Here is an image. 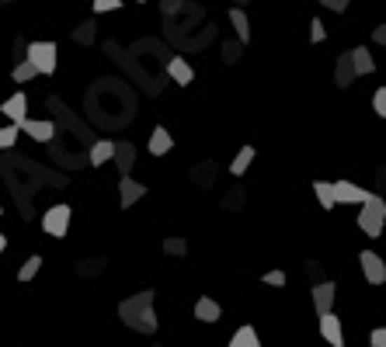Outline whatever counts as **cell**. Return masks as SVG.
Segmentation results:
<instances>
[{
    "instance_id": "cell-16",
    "label": "cell",
    "mask_w": 386,
    "mask_h": 347,
    "mask_svg": "<svg viewBox=\"0 0 386 347\" xmlns=\"http://www.w3.org/2000/svg\"><path fill=\"white\" fill-rule=\"evenodd\" d=\"M115 167L122 171V177L132 171V164H136V150H132V143H115Z\"/></svg>"
},
{
    "instance_id": "cell-27",
    "label": "cell",
    "mask_w": 386,
    "mask_h": 347,
    "mask_svg": "<svg viewBox=\"0 0 386 347\" xmlns=\"http://www.w3.org/2000/svg\"><path fill=\"white\" fill-rule=\"evenodd\" d=\"M101 267H104V260H81V264H77V271H81L84 278H95Z\"/></svg>"
},
{
    "instance_id": "cell-40",
    "label": "cell",
    "mask_w": 386,
    "mask_h": 347,
    "mask_svg": "<svg viewBox=\"0 0 386 347\" xmlns=\"http://www.w3.org/2000/svg\"><path fill=\"white\" fill-rule=\"evenodd\" d=\"M310 278H313V285H317V281H320V267H317V264H313V260H310Z\"/></svg>"
},
{
    "instance_id": "cell-30",
    "label": "cell",
    "mask_w": 386,
    "mask_h": 347,
    "mask_svg": "<svg viewBox=\"0 0 386 347\" xmlns=\"http://www.w3.org/2000/svg\"><path fill=\"white\" fill-rule=\"evenodd\" d=\"M261 281H265V285L282 288V285H286V271H268V274H261Z\"/></svg>"
},
{
    "instance_id": "cell-9",
    "label": "cell",
    "mask_w": 386,
    "mask_h": 347,
    "mask_svg": "<svg viewBox=\"0 0 386 347\" xmlns=\"http://www.w3.org/2000/svg\"><path fill=\"white\" fill-rule=\"evenodd\" d=\"M18 129H21L25 136H32L35 143H49V139L56 136V125H53V122H42V118H25Z\"/></svg>"
},
{
    "instance_id": "cell-25",
    "label": "cell",
    "mask_w": 386,
    "mask_h": 347,
    "mask_svg": "<svg viewBox=\"0 0 386 347\" xmlns=\"http://www.w3.org/2000/svg\"><path fill=\"white\" fill-rule=\"evenodd\" d=\"M18 136H21V129H18L14 122H11V125H4V129H0V150H11V146L18 143Z\"/></svg>"
},
{
    "instance_id": "cell-41",
    "label": "cell",
    "mask_w": 386,
    "mask_h": 347,
    "mask_svg": "<svg viewBox=\"0 0 386 347\" xmlns=\"http://www.w3.org/2000/svg\"><path fill=\"white\" fill-rule=\"evenodd\" d=\"M4 250H7V236L0 233V254H4Z\"/></svg>"
},
{
    "instance_id": "cell-35",
    "label": "cell",
    "mask_w": 386,
    "mask_h": 347,
    "mask_svg": "<svg viewBox=\"0 0 386 347\" xmlns=\"http://www.w3.org/2000/svg\"><path fill=\"white\" fill-rule=\"evenodd\" d=\"M195 180H198V184H202V187H205V184H209V180H212V164H205V167H202V171L198 174H192Z\"/></svg>"
},
{
    "instance_id": "cell-22",
    "label": "cell",
    "mask_w": 386,
    "mask_h": 347,
    "mask_svg": "<svg viewBox=\"0 0 386 347\" xmlns=\"http://www.w3.org/2000/svg\"><path fill=\"white\" fill-rule=\"evenodd\" d=\"M251 164H254V146H244V150L237 153V160L230 164V174H233V177H240V174H247Z\"/></svg>"
},
{
    "instance_id": "cell-33",
    "label": "cell",
    "mask_w": 386,
    "mask_h": 347,
    "mask_svg": "<svg viewBox=\"0 0 386 347\" xmlns=\"http://www.w3.org/2000/svg\"><path fill=\"white\" fill-rule=\"evenodd\" d=\"M74 38H77V42H91V38H95V24H84V28H77V31H74Z\"/></svg>"
},
{
    "instance_id": "cell-8",
    "label": "cell",
    "mask_w": 386,
    "mask_h": 347,
    "mask_svg": "<svg viewBox=\"0 0 386 347\" xmlns=\"http://www.w3.org/2000/svg\"><path fill=\"white\" fill-rule=\"evenodd\" d=\"M0 111H4L14 125H21V122L28 118V94H21V90H18V94H11V97L0 104Z\"/></svg>"
},
{
    "instance_id": "cell-24",
    "label": "cell",
    "mask_w": 386,
    "mask_h": 347,
    "mask_svg": "<svg viewBox=\"0 0 386 347\" xmlns=\"http://www.w3.org/2000/svg\"><path fill=\"white\" fill-rule=\"evenodd\" d=\"M39 271H42V257H39V254H32V257L18 267V281H32Z\"/></svg>"
},
{
    "instance_id": "cell-21",
    "label": "cell",
    "mask_w": 386,
    "mask_h": 347,
    "mask_svg": "<svg viewBox=\"0 0 386 347\" xmlns=\"http://www.w3.org/2000/svg\"><path fill=\"white\" fill-rule=\"evenodd\" d=\"M226 347H261V337H258L254 327H240V330L230 337V344Z\"/></svg>"
},
{
    "instance_id": "cell-4",
    "label": "cell",
    "mask_w": 386,
    "mask_h": 347,
    "mask_svg": "<svg viewBox=\"0 0 386 347\" xmlns=\"http://www.w3.org/2000/svg\"><path fill=\"white\" fill-rule=\"evenodd\" d=\"M70 215H74V208L70 205H53V208H46V215H42V229L49 233V236H67L70 233Z\"/></svg>"
},
{
    "instance_id": "cell-28",
    "label": "cell",
    "mask_w": 386,
    "mask_h": 347,
    "mask_svg": "<svg viewBox=\"0 0 386 347\" xmlns=\"http://www.w3.org/2000/svg\"><path fill=\"white\" fill-rule=\"evenodd\" d=\"M373 108H376L380 118H386V87H380V90L373 94Z\"/></svg>"
},
{
    "instance_id": "cell-12",
    "label": "cell",
    "mask_w": 386,
    "mask_h": 347,
    "mask_svg": "<svg viewBox=\"0 0 386 347\" xmlns=\"http://www.w3.org/2000/svg\"><path fill=\"white\" fill-rule=\"evenodd\" d=\"M334 80H338V87H352V80H359V77H355V66H352V49L338 56V63H334Z\"/></svg>"
},
{
    "instance_id": "cell-39",
    "label": "cell",
    "mask_w": 386,
    "mask_h": 347,
    "mask_svg": "<svg viewBox=\"0 0 386 347\" xmlns=\"http://www.w3.org/2000/svg\"><path fill=\"white\" fill-rule=\"evenodd\" d=\"M223 52H226V59H230V63L237 59V45H223Z\"/></svg>"
},
{
    "instance_id": "cell-42",
    "label": "cell",
    "mask_w": 386,
    "mask_h": 347,
    "mask_svg": "<svg viewBox=\"0 0 386 347\" xmlns=\"http://www.w3.org/2000/svg\"><path fill=\"white\" fill-rule=\"evenodd\" d=\"M0 215H4V205H0Z\"/></svg>"
},
{
    "instance_id": "cell-18",
    "label": "cell",
    "mask_w": 386,
    "mask_h": 347,
    "mask_svg": "<svg viewBox=\"0 0 386 347\" xmlns=\"http://www.w3.org/2000/svg\"><path fill=\"white\" fill-rule=\"evenodd\" d=\"M167 73H171V80H174L178 87H188V84H192V66H188L181 56H174V59L167 63Z\"/></svg>"
},
{
    "instance_id": "cell-11",
    "label": "cell",
    "mask_w": 386,
    "mask_h": 347,
    "mask_svg": "<svg viewBox=\"0 0 386 347\" xmlns=\"http://www.w3.org/2000/svg\"><path fill=\"white\" fill-rule=\"evenodd\" d=\"M334 295H338V285L334 281H317L313 285V309L317 313H331L334 309Z\"/></svg>"
},
{
    "instance_id": "cell-13",
    "label": "cell",
    "mask_w": 386,
    "mask_h": 347,
    "mask_svg": "<svg viewBox=\"0 0 386 347\" xmlns=\"http://www.w3.org/2000/svg\"><path fill=\"white\" fill-rule=\"evenodd\" d=\"M219 316H223V309H219V302H216V299L202 295V299L195 302V320H198V323H216Z\"/></svg>"
},
{
    "instance_id": "cell-20",
    "label": "cell",
    "mask_w": 386,
    "mask_h": 347,
    "mask_svg": "<svg viewBox=\"0 0 386 347\" xmlns=\"http://www.w3.org/2000/svg\"><path fill=\"white\" fill-rule=\"evenodd\" d=\"M313 194H317V201H320V208H334L338 201H334V184L331 180H313Z\"/></svg>"
},
{
    "instance_id": "cell-15",
    "label": "cell",
    "mask_w": 386,
    "mask_h": 347,
    "mask_svg": "<svg viewBox=\"0 0 386 347\" xmlns=\"http://www.w3.org/2000/svg\"><path fill=\"white\" fill-rule=\"evenodd\" d=\"M171 146H174V136H171L164 125H157V129L150 132V153H153V157H164V153H171Z\"/></svg>"
},
{
    "instance_id": "cell-38",
    "label": "cell",
    "mask_w": 386,
    "mask_h": 347,
    "mask_svg": "<svg viewBox=\"0 0 386 347\" xmlns=\"http://www.w3.org/2000/svg\"><path fill=\"white\" fill-rule=\"evenodd\" d=\"M373 38H376V42H380V45H386V24H380V28H376V31H373Z\"/></svg>"
},
{
    "instance_id": "cell-37",
    "label": "cell",
    "mask_w": 386,
    "mask_h": 347,
    "mask_svg": "<svg viewBox=\"0 0 386 347\" xmlns=\"http://www.w3.org/2000/svg\"><path fill=\"white\" fill-rule=\"evenodd\" d=\"M240 191H244V187H233V194L226 198V205H230V208H237V205H240V198H244Z\"/></svg>"
},
{
    "instance_id": "cell-17",
    "label": "cell",
    "mask_w": 386,
    "mask_h": 347,
    "mask_svg": "<svg viewBox=\"0 0 386 347\" xmlns=\"http://www.w3.org/2000/svg\"><path fill=\"white\" fill-rule=\"evenodd\" d=\"M111 157H115V143H111V139H97L95 146H91V153H88L91 167H104Z\"/></svg>"
},
{
    "instance_id": "cell-1",
    "label": "cell",
    "mask_w": 386,
    "mask_h": 347,
    "mask_svg": "<svg viewBox=\"0 0 386 347\" xmlns=\"http://www.w3.org/2000/svg\"><path fill=\"white\" fill-rule=\"evenodd\" d=\"M153 288H143L118 302V320L136 334H157V309H153Z\"/></svg>"
},
{
    "instance_id": "cell-14",
    "label": "cell",
    "mask_w": 386,
    "mask_h": 347,
    "mask_svg": "<svg viewBox=\"0 0 386 347\" xmlns=\"http://www.w3.org/2000/svg\"><path fill=\"white\" fill-rule=\"evenodd\" d=\"M352 66H355V77H369L376 70V59L366 45H359V49H352Z\"/></svg>"
},
{
    "instance_id": "cell-2",
    "label": "cell",
    "mask_w": 386,
    "mask_h": 347,
    "mask_svg": "<svg viewBox=\"0 0 386 347\" xmlns=\"http://www.w3.org/2000/svg\"><path fill=\"white\" fill-rule=\"evenodd\" d=\"M359 229L366 233V236H380L383 233V226H386V198L383 194H376V191H369L366 194V201H362V212H359Z\"/></svg>"
},
{
    "instance_id": "cell-26",
    "label": "cell",
    "mask_w": 386,
    "mask_h": 347,
    "mask_svg": "<svg viewBox=\"0 0 386 347\" xmlns=\"http://www.w3.org/2000/svg\"><path fill=\"white\" fill-rule=\"evenodd\" d=\"M164 250H167L171 257H185V254H188V243H185L181 236H171V240H164Z\"/></svg>"
},
{
    "instance_id": "cell-23",
    "label": "cell",
    "mask_w": 386,
    "mask_h": 347,
    "mask_svg": "<svg viewBox=\"0 0 386 347\" xmlns=\"http://www.w3.org/2000/svg\"><path fill=\"white\" fill-rule=\"evenodd\" d=\"M35 77H39V70H35L28 59H21V63L11 70V80H14V84H28V80H35Z\"/></svg>"
},
{
    "instance_id": "cell-7",
    "label": "cell",
    "mask_w": 386,
    "mask_h": 347,
    "mask_svg": "<svg viewBox=\"0 0 386 347\" xmlns=\"http://www.w3.org/2000/svg\"><path fill=\"white\" fill-rule=\"evenodd\" d=\"M366 194H369V191H362V187L352 184V180H334V201H338V205H362Z\"/></svg>"
},
{
    "instance_id": "cell-34",
    "label": "cell",
    "mask_w": 386,
    "mask_h": 347,
    "mask_svg": "<svg viewBox=\"0 0 386 347\" xmlns=\"http://www.w3.org/2000/svg\"><path fill=\"white\" fill-rule=\"evenodd\" d=\"M320 3H324L327 10H334V14H341V10H348V3H352V0H320Z\"/></svg>"
},
{
    "instance_id": "cell-10",
    "label": "cell",
    "mask_w": 386,
    "mask_h": 347,
    "mask_svg": "<svg viewBox=\"0 0 386 347\" xmlns=\"http://www.w3.org/2000/svg\"><path fill=\"white\" fill-rule=\"evenodd\" d=\"M143 194H146V187H143L136 177H129V174H125V177L118 180V201H122V208H132Z\"/></svg>"
},
{
    "instance_id": "cell-19",
    "label": "cell",
    "mask_w": 386,
    "mask_h": 347,
    "mask_svg": "<svg viewBox=\"0 0 386 347\" xmlns=\"http://www.w3.org/2000/svg\"><path fill=\"white\" fill-rule=\"evenodd\" d=\"M230 24H233V31H237L240 45H247V42H251V21H247V14H244L240 7H233V10H230Z\"/></svg>"
},
{
    "instance_id": "cell-6",
    "label": "cell",
    "mask_w": 386,
    "mask_h": 347,
    "mask_svg": "<svg viewBox=\"0 0 386 347\" xmlns=\"http://www.w3.org/2000/svg\"><path fill=\"white\" fill-rule=\"evenodd\" d=\"M320 337L331 347H345V330H341V320L334 316V309L320 313Z\"/></svg>"
},
{
    "instance_id": "cell-31",
    "label": "cell",
    "mask_w": 386,
    "mask_h": 347,
    "mask_svg": "<svg viewBox=\"0 0 386 347\" xmlns=\"http://www.w3.org/2000/svg\"><path fill=\"white\" fill-rule=\"evenodd\" d=\"M122 0H95V10L97 14H108V10H118Z\"/></svg>"
},
{
    "instance_id": "cell-32",
    "label": "cell",
    "mask_w": 386,
    "mask_h": 347,
    "mask_svg": "<svg viewBox=\"0 0 386 347\" xmlns=\"http://www.w3.org/2000/svg\"><path fill=\"white\" fill-rule=\"evenodd\" d=\"M369 344H373V347H386V327H376V330L369 334Z\"/></svg>"
},
{
    "instance_id": "cell-36",
    "label": "cell",
    "mask_w": 386,
    "mask_h": 347,
    "mask_svg": "<svg viewBox=\"0 0 386 347\" xmlns=\"http://www.w3.org/2000/svg\"><path fill=\"white\" fill-rule=\"evenodd\" d=\"M178 7H181V0H160V10H164V14H174Z\"/></svg>"
},
{
    "instance_id": "cell-5",
    "label": "cell",
    "mask_w": 386,
    "mask_h": 347,
    "mask_svg": "<svg viewBox=\"0 0 386 347\" xmlns=\"http://www.w3.org/2000/svg\"><path fill=\"white\" fill-rule=\"evenodd\" d=\"M359 264H362V274L369 285H383L386 281V260L376 254V250H362L359 254Z\"/></svg>"
},
{
    "instance_id": "cell-29",
    "label": "cell",
    "mask_w": 386,
    "mask_h": 347,
    "mask_svg": "<svg viewBox=\"0 0 386 347\" xmlns=\"http://www.w3.org/2000/svg\"><path fill=\"white\" fill-rule=\"evenodd\" d=\"M310 38H313V42H324V38H327V31H324V21H320V17H313V21H310Z\"/></svg>"
},
{
    "instance_id": "cell-3",
    "label": "cell",
    "mask_w": 386,
    "mask_h": 347,
    "mask_svg": "<svg viewBox=\"0 0 386 347\" xmlns=\"http://www.w3.org/2000/svg\"><path fill=\"white\" fill-rule=\"evenodd\" d=\"M25 59L39 70V77H49V73H56V59H60V49H56V42H28V52H25Z\"/></svg>"
},
{
    "instance_id": "cell-43",
    "label": "cell",
    "mask_w": 386,
    "mask_h": 347,
    "mask_svg": "<svg viewBox=\"0 0 386 347\" xmlns=\"http://www.w3.org/2000/svg\"><path fill=\"white\" fill-rule=\"evenodd\" d=\"M136 3H143V0H136Z\"/></svg>"
}]
</instances>
